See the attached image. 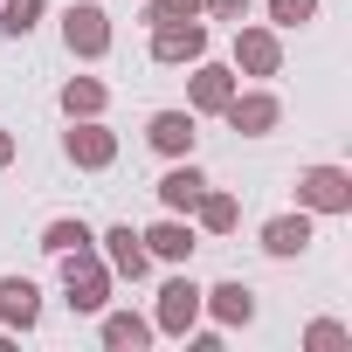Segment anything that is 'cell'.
Segmentation results:
<instances>
[{
  "label": "cell",
  "instance_id": "7a4b0ae2",
  "mask_svg": "<svg viewBox=\"0 0 352 352\" xmlns=\"http://www.w3.org/2000/svg\"><path fill=\"white\" fill-rule=\"evenodd\" d=\"M297 201L318 208V214H345V208H352V180H345V166H311L304 180H297Z\"/></svg>",
  "mask_w": 352,
  "mask_h": 352
},
{
  "label": "cell",
  "instance_id": "4fadbf2b",
  "mask_svg": "<svg viewBox=\"0 0 352 352\" xmlns=\"http://www.w3.org/2000/svg\"><path fill=\"white\" fill-rule=\"evenodd\" d=\"M304 242H311V221H304V214H276V221L263 228V249H270V256H304Z\"/></svg>",
  "mask_w": 352,
  "mask_h": 352
},
{
  "label": "cell",
  "instance_id": "30bf717a",
  "mask_svg": "<svg viewBox=\"0 0 352 352\" xmlns=\"http://www.w3.org/2000/svg\"><path fill=\"white\" fill-rule=\"evenodd\" d=\"M35 311H42V290H35L28 276H8V283H0V324H35Z\"/></svg>",
  "mask_w": 352,
  "mask_h": 352
},
{
  "label": "cell",
  "instance_id": "2e32d148",
  "mask_svg": "<svg viewBox=\"0 0 352 352\" xmlns=\"http://www.w3.org/2000/svg\"><path fill=\"white\" fill-rule=\"evenodd\" d=\"M208 297H214V318H221V324H249V318H256V290H249V283H221V290H208Z\"/></svg>",
  "mask_w": 352,
  "mask_h": 352
},
{
  "label": "cell",
  "instance_id": "8992f818",
  "mask_svg": "<svg viewBox=\"0 0 352 352\" xmlns=\"http://www.w3.org/2000/svg\"><path fill=\"white\" fill-rule=\"evenodd\" d=\"M201 318V290L187 283V276H173L166 290H159V331H187Z\"/></svg>",
  "mask_w": 352,
  "mask_h": 352
},
{
  "label": "cell",
  "instance_id": "7402d4cb",
  "mask_svg": "<svg viewBox=\"0 0 352 352\" xmlns=\"http://www.w3.org/2000/svg\"><path fill=\"white\" fill-rule=\"evenodd\" d=\"M318 14V0H270V21L276 28H297V21H311Z\"/></svg>",
  "mask_w": 352,
  "mask_h": 352
},
{
  "label": "cell",
  "instance_id": "44dd1931",
  "mask_svg": "<svg viewBox=\"0 0 352 352\" xmlns=\"http://www.w3.org/2000/svg\"><path fill=\"white\" fill-rule=\"evenodd\" d=\"M145 21H152V28H166V21H201V0H152Z\"/></svg>",
  "mask_w": 352,
  "mask_h": 352
},
{
  "label": "cell",
  "instance_id": "ac0fdd59",
  "mask_svg": "<svg viewBox=\"0 0 352 352\" xmlns=\"http://www.w3.org/2000/svg\"><path fill=\"white\" fill-rule=\"evenodd\" d=\"M63 111H69V118H97V111H104V83H90V76H76V83L63 90Z\"/></svg>",
  "mask_w": 352,
  "mask_h": 352
},
{
  "label": "cell",
  "instance_id": "ba28073f",
  "mask_svg": "<svg viewBox=\"0 0 352 352\" xmlns=\"http://www.w3.org/2000/svg\"><path fill=\"white\" fill-rule=\"evenodd\" d=\"M138 242H145V256H166V263H187V256H194V228H187L180 214L159 221V228H145Z\"/></svg>",
  "mask_w": 352,
  "mask_h": 352
},
{
  "label": "cell",
  "instance_id": "9a60e30c",
  "mask_svg": "<svg viewBox=\"0 0 352 352\" xmlns=\"http://www.w3.org/2000/svg\"><path fill=\"white\" fill-rule=\"evenodd\" d=\"M228 97H235V76L214 69V63H201V69H194V111H221Z\"/></svg>",
  "mask_w": 352,
  "mask_h": 352
},
{
  "label": "cell",
  "instance_id": "8fae6325",
  "mask_svg": "<svg viewBox=\"0 0 352 352\" xmlns=\"http://www.w3.org/2000/svg\"><path fill=\"white\" fill-rule=\"evenodd\" d=\"M221 118H228L235 131H249V138H256V131H270V124H276V97H228V104H221Z\"/></svg>",
  "mask_w": 352,
  "mask_h": 352
},
{
  "label": "cell",
  "instance_id": "ffe728a7",
  "mask_svg": "<svg viewBox=\"0 0 352 352\" xmlns=\"http://www.w3.org/2000/svg\"><path fill=\"white\" fill-rule=\"evenodd\" d=\"M42 249H56V256L90 249V228H83V221H49V228H42Z\"/></svg>",
  "mask_w": 352,
  "mask_h": 352
},
{
  "label": "cell",
  "instance_id": "5bb4252c",
  "mask_svg": "<svg viewBox=\"0 0 352 352\" xmlns=\"http://www.w3.org/2000/svg\"><path fill=\"white\" fill-rule=\"evenodd\" d=\"M104 242H111V270H118V276H131V283H138V276L152 270V256H145V242H138L131 228H111Z\"/></svg>",
  "mask_w": 352,
  "mask_h": 352
},
{
  "label": "cell",
  "instance_id": "3957f363",
  "mask_svg": "<svg viewBox=\"0 0 352 352\" xmlns=\"http://www.w3.org/2000/svg\"><path fill=\"white\" fill-rule=\"evenodd\" d=\"M63 42H69L76 56H104V49H111V21H104L97 0H76V8L63 14Z\"/></svg>",
  "mask_w": 352,
  "mask_h": 352
},
{
  "label": "cell",
  "instance_id": "603a6c76",
  "mask_svg": "<svg viewBox=\"0 0 352 352\" xmlns=\"http://www.w3.org/2000/svg\"><path fill=\"white\" fill-rule=\"evenodd\" d=\"M35 14H42V0H8V35H28Z\"/></svg>",
  "mask_w": 352,
  "mask_h": 352
},
{
  "label": "cell",
  "instance_id": "52a82bcc",
  "mask_svg": "<svg viewBox=\"0 0 352 352\" xmlns=\"http://www.w3.org/2000/svg\"><path fill=\"white\" fill-rule=\"evenodd\" d=\"M63 152H69L76 166H111V159H118V138H111L104 124H76V131L63 138Z\"/></svg>",
  "mask_w": 352,
  "mask_h": 352
},
{
  "label": "cell",
  "instance_id": "7c38bea8",
  "mask_svg": "<svg viewBox=\"0 0 352 352\" xmlns=\"http://www.w3.org/2000/svg\"><path fill=\"white\" fill-rule=\"evenodd\" d=\"M152 145L173 152V159L194 152V111H159V118H152Z\"/></svg>",
  "mask_w": 352,
  "mask_h": 352
},
{
  "label": "cell",
  "instance_id": "d6986e66",
  "mask_svg": "<svg viewBox=\"0 0 352 352\" xmlns=\"http://www.w3.org/2000/svg\"><path fill=\"white\" fill-rule=\"evenodd\" d=\"M104 338H111V345H131V352H138V345L152 338V324H145V318H131V311H111V318H104Z\"/></svg>",
  "mask_w": 352,
  "mask_h": 352
},
{
  "label": "cell",
  "instance_id": "cb8c5ba5",
  "mask_svg": "<svg viewBox=\"0 0 352 352\" xmlns=\"http://www.w3.org/2000/svg\"><path fill=\"white\" fill-rule=\"evenodd\" d=\"M201 14H214V21H242L249 0H201Z\"/></svg>",
  "mask_w": 352,
  "mask_h": 352
},
{
  "label": "cell",
  "instance_id": "e0dca14e",
  "mask_svg": "<svg viewBox=\"0 0 352 352\" xmlns=\"http://www.w3.org/2000/svg\"><path fill=\"white\" fill-rule=\"evenodd\" d=\"M194 214H201V228H214V235H228V228L242 221L235 194H201V201H194Z\"/></svg>",
  "mask_w": 352,
  "mask_h": 352
},
{
  "label": "cell",
  "instance_id": "6da1fadb",
  "mask_svg": "<svg viewBox=\"0 0 352 352\" xmlns=\"http://www.w3.org/2000/svg\"><path fill=\"white\" fill-rule=\"evenodd\" d=\"M63 270H69V304H76V311H104V304H111V270H104L90 249H69Z\"/></svg>",
  "mask_w": 352,
  "mask_h": 352
},
{
  "label": "cell",
  "instance_id": "5b68a950",
  "mask_svg": "<svg viewBox=\"0 0 352 352\" xmlns=\"http://www.w3.org/2000/svg\"><path fill=\"white\" fill-rule=\"evenodd\" d=\"M201 49H208V28L201 21H166L152 35V56L159 63H201Z\"/></svg>",
  "mask_w": 352,
  "mask_h": 352
},
{
  "label": "cell",
  "instance_id": "277c9868",
  "mask_svg": "<svg viewBox=\"0 0 352 352\" xmlns=\"http://www.w3.org/2000/svg\"><path fill=\"white\" fill-rule=\"evenodd\" d=\"M235 63H242L249 76H276V63H283L276 28H235Z\"/></svg>",
  "mask_w": 352,
  "mask_h": 352
},
{
  "label": "cell",
  "instance_id": "d4e9b609",
  "mask_svg": "<svg viewBox=\"0 0 352 352\" xmlns=\"http://www.w3.org/2000/svg\"><path fill=\"white\" fill-rule=\"evenodd\" d=\"M8 159H14V138H8V131H0V166H8Z\"/></svg>",
  "mask_w": 352,
  "mask_h": 352
},
{
  "label": "cell",
  "instance_id": "9c48e42d",
  "mask_svg": "<svg viewBox=\"0 0 352 352\" xmlns=\"http://www.w3.org/2000/svg\"><path fill=\"white\" fill-rule=\"evenodd\" d=\"M201 194H208V180H201L194 166H173L166 180H159V201H166V214H194V201H201Z\"/></svg>",
  "mask_w": 352,
  "mask_h": 352
}]
</instances>
